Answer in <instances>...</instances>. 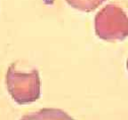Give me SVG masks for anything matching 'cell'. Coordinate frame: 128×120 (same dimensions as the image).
Returning a JSON list of instances; mask_svg holds the SVG:
<instances>
[{"mask_svg":"<svg viewBox=\"0 0 128 120\" xmlns=\"http://www.w3.org/2000/svg\"><path fill=\"white\" fill-rule=\"evenodd\" d=\"M127 69H128V61H127Z\"/></svg>","mask_w":128,"mask_h":120,"instance_id":"obj_5","label":"cell"},{"mask_svg":"<svg viewBox=\"0 0 128 120\" xmlns=\"http://www.w3.org/2000/svg\"><path fill=\"white\" fill-rule=\"evenodd\" d=\"M105 1L106 0H66L70 6L83 12H92Z\"/></svg>","mask_w":128,"mask_h":120,"instance_id":"obj_4","label":"cell"},{"mask_svg":"<svg viewBox=\"0 0 128 120\" xmlns=\"http://www.w3.org/2000/svg\"><path fill=\"white\" fill-rule=\"evenodd\" d=\"M94 29L103 40H123L128 37V16L121 7L109 4L95 15Z\"/></svg>","mask_w":128,"mask_h":120,"instance_id":"obj_2","label":"cell"},{"mask_svg":"<svg viewBox=\"0 0 128 120\" xmlns=\"http://www.w3.org/2000/svg\"><path fill=\"white\" fill-rule=\"evenodd\" d=\"M21 120H75L60 108H45L23 116Z\"/></svg>","mask_w":128,"mask_h":120,"instance_id":"obj_3","label":"cell"},{"mask_svg":"<svg viewBox=\"0 0 128 120\" xmlns=\"http://www.w3.org/2000/svg\"><path fill=\"white\" fill-rule=\"evenodd\" d=\"M5 85L12 100L20 105L34 102L40 97L41 81L37 69L21 71L17 69V62H13L5 75Z\"/></svg>","mask_w":128,"mask_h":120,"instance_id":"obj_1","label":"cell"}]
</instances>
